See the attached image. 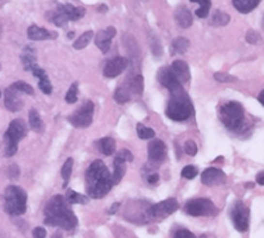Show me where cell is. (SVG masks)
I'll return each mask as SVG.
<instances>
[{"label":"cell","instance_id":"obj_1","mask_svg":"<svg viewBox=\"0 0 264 238\" xmlns=\"http://www.w3.org/2000/svg\"><path fill=\"white\" fill-rule=\"evenodd\" d=\"M45 222L50 226H58L64 230H73L77 228L78 219L66 197L55 195L47 202L45 206Z\"/></svg>","mask_w":264,"mask_h":238},{"label":"cell","instance_id":"obj_2","mask_svg":"<svg viewBox=\"0 0 264 238\" xmlns=\"http://www.w3.org/2000/svg\"><path fill=\"white\" fill-rule=\"evenodd\" d=\"M113 187L112 175L103 160L92 162L86 173V188L88 196L92 199H101Z\"/></svg>","mask_w":264,"mask_h":238},{"label":"cell","instance_id":"obj_3","mask_svg":"<svg viewBox=\"0 0 264 238\" xmlns=\"http://www.w3.org/2000/svg\"><path fill=\"white\" fill-rule=\"evenodd\" d=\"M218 117L223 125L232 132L241 133L246 129L245 110L238 101H228L219 107Z\"/></svg>","mask_w":264,"mask_h":238},{"label":"cell","instance_id":"obj_4","mask_svg":"<svg viewBox=\"0 0 264 238\" xmlns=\"http://www.w3.org/2000/svg\"><path fill=\"white\" fill-rule=\"evenodd\" d=\"M166 115L173 121H186L193 115V106L186 92L171 95L166 108Z\"/></svg>","mask_w":264,"mask_h":238},{"label":"cell","instance_id":"obj_5","mask_svg":"<svg viewBox=\"0 0 264 238\" xmlns=\"http://www.w3.org/2000/svg\"><path fill=\"white\" fill-rule=\"evenodd\" d=\"M27 192L17 186H8L4 192L5 212L11 216H21L27 212Z\"/></svg>","mask_w":264,"mask_h":238},{"label":"cell","instance_id":"obj_6","mask_svg":"<svg viewBox=\"0 0 264 238\" xmlns=\"http://www.w3.org/2000/svg\"><path fill=\"white\" fill-rule=\"evenodd\" d=\"M28 128L25 121L21 119H16L11 121L7 132L4 134V153L5 157H12L17 153V143L23 138H25Z\"/></svg>","mask_w":264,"mask_h":238},{"label":"cell","instance_id":"obj_7","mask_svg":"<svg viewBox=\"0 0 264 238\" xmlns=\"http://www.w3.org/2000/svg\"><path fill=\"white\" fill-rule=\"evenodd\" d=\"M184 211L187 212L189 216L200 217V216H214L217 212V208L209 199L197 197V199H192V200L186 203Z\"/></svg>","mask_w":264,"mask_h":238},{"label":"cell","instance_id":"obj_8","mask_svg":"<svg viewBox=\"0 0 264 238\" xmlns=\"http://www.w3.org/2000/svg\"><path fill=\"white\" fill-rule=\"evenodd\" d=\"M95 106L91 100H87L78 111L68 117V123L75 128H88L93 120Z\"/></svg>","mask_w":264,"mask_h":238},{"label":"cell","instance_id":"obj_9","mask_svg":"<svg viewBox=\"0 0 264 238\" xmlns=\"http://www.w3.org/2000/svg\"><path fill=\"white\" fill-rule=\"evenodd\" d=\"M230 217L238 232H247L250 225V209L243 202H235L230 208Z\"/></svg>","mask_w":264,"mask_h":238},{"label":"cell","instance_id":"obj_10","mask_svg":"<svg viewBox=\"0 0 264 238\" xmlns=\"http://www.w3.org/2000/svg\"><path fill=\"white\" fill-rule=\"evenodd\" d=\"M156 79L158 82L164 86L170 91L171 95H178V94H183L184 88H183V84L179 82V79L176 78V75L173 74L172 69L170 66H163L160 67L159 71H158V75H156Z\"/></svg>","mask_w":264,"mask_h":238},{"label":"cell","instance_id":"obj_11","mask_svg":"<svg viewBox=\"0 0 264 238\" xmlns=\"http://www.w3.org/2000/svg\"><path fill=\"white\" fill-rule=\"evenodd\" d=\"M134 157H133L132 151L128 150V149H123L120 150L116 157H114L113 160V175H112V183L119 184L121 180H123L124 175H125V171H126V162H133Z\"/></svg>","mask_w":264,"mask_h":238},{"label":"cell","instance_id":"obj_12","mask_svg":"<svg viewBox=\"0 0 264 238\" xmlns=\"http://www.w3.org/2000/svg\"><path fill=\"white\" fill-rule=\"evenodd\" d=\"M179 203L176 199H167L163 202L154 204V206H149V217L150 219H164L167 216L172 215L173 212L178 211Z\"/></svg>","mask_w":264,"mask_h":238},{"label":"cell","instance_id":"obj_13","mask_svg":"<svg viewBox=\"0 0 264 238\" xmlns=\"http://www.w3.org/2000/svg\"><path fill=\"white\" fill-rule=\"evenodd\" d=\"M23 92L18 91L17 88L9 86L4 92V106L5 108L11 112H18L23 110L24 107V99L21 97Z\"/></svg>","mask_w":264,"mask_h":238},{"label":"cell","instance_id":"obj_14","mask_svg":"<svg viewBox=\"0 0 264 238\" xmlns=\"http://www.w3.org/2000/svg\"><path fill=\"white\" fill-rule=\"evenodd\" d=\"M147 153H149V162L154 165V167H158L164 160L167 156V147L164 145L162 140H153L147 146Z\"/></svg>","mask_w":264,"mask_h":238},{"label":"cell","instance_id":"obj_15","mask_svg":"<svg viewBox=\"0 0 264 238\" xmlns=\"http://www.w3.org/2000/svg\"><path fill=\"white\" fill-rule=\"evenodd\" d=\"M129 60L125 57H116L113 60L108 61V63L105 64L103 74L105 78H116L125 71L128 67Z\"/></svg>","mask_w":264,"mask_h":238},{"label":"cell","instance_id":"obj_16","mask_svg":"<svg viewBox=\"0 0 264 238\" xmlns=\"http://www.w3.org/2000/svg\"><path fill=\"white\" fill-rule=\"evenodd\" d=\"M226 180V175L222 170L216 169V167H209L206 169L201 174V182L208 187H213V186H219V184L225 183Z\"/></svg>","mask_w":264,"mask_h":238},{"label":"cell","instance_id":"obj_17","mask_svg":"<svg viewBox=\"0 0 264 238\" xmlns=\"http://www.w3.org/2000/svg\"><path fill=\"white\" fill-rule=\"evenodd\" d=\"M116 33L117 32H116V28L114 27H108L104 31L97 32V34L95 36L96 46L103 53H108L110 49V44H112V38L116 36Z\"/></svg>","mask_w":264,"mask_h":238},{"label":"cell","instance_id":"obj_18","mask_svg":"<svg viewBox=\"0 0 264 238\" xmlns=\"http://www.w3.org/2000/svg\"><path fill=\"white\" fill-rule=\"evenodd\" d=\"M57 37H58V33L50 32L45 28H40L37 25H31L28 28V38L32 41H45V40H53Z\"/></svg>","mask_w":264,"mask_h":238},{"label":"cell","instance_id":"obj_19","mask_svg":"<svg viewBox=\"0 0 264 238\" xmlns=\"http://www.w3.org/2000/svg\"><path fill=\"white\" fill-rule=\"evenodd\" d=\"M31 71L33 73L34 77L38 78V87L41 90L45 95H50L51 92H53V86H51L50 80H49V77H47V74L44 69L41 67H38L37 64H34Z\"/></svg>","mask_w":264,"mask_h":238},{"label":"cell","instance_id":"obj_20","mask_svg":"<svg viewBox=\"0 0 264 238\" xmlns=\"http://www.w3.org/2000/svg\"><path fill=\"white\" fill-rule=\"evenodd\" d=\"M175 21L183 29H188L192 25V23H193L191 11L187 7H184V5L178 7L176 11H175Z\"/></svg>","mask_w":264,"mask_h":238},{"label":"cell","instance_id":"obj_21","mask_svg":"<svg viewBox=\"0 0 264 238\" xmlns=\"http://www.w3.org/2000/svg\"><path fill=\"white\" fill-rule=\"evenodd\" d=\"M171 69H172L173 74L176 75V78L179 79V82L184 84V83L189 82V79H191V73H189V67H188V64L182 60L175 61L171 66Z\"/></svg>","mask_w":264,"mask_h":238},{"label":"cell","instance_id":"obj_22","mask_svg":"<svg viewBox=\"0 0 264 238\" xmlns=\"http://www.w3.org/2000/svg\"><path fill=\"white\" fill-rule=\"evenodd\" d=\"M58 8L63 12V15L66 16L68 21H77L80 17H83L86 15V9L79 8V7H74L71 4H63L58 5Z\"/></svg>","mask_w":264,"mask_h":238},{"label":"cell","instance_id":"obj_23","mask_svg":"<svg viewBox=\"0 0 264 238\" xmlns=\"http://www.w3.org/2000/svg\"><path fill=\"white\" fill-rule=\"evenodd\" d=\"M21 62L25 71H31L34 64H37V53L32 46H25L21 53Z\"/></svg>","mask_w":264,"mask_h":238},{"label":"cell","instance_id":"obj_24","mask_svg":"<svg viewBox=\"0 0 264 238\" xmlns=\"http://www.w3.org/2000/svg\"><path fill=\"white\" fill-rule=\"evenodd\" d=\"M46 20L50 21V23L55 24L57 27L60 28H64L68 23V20L66 18V16H64L63 12H62L60 8L55 9V11H49V12L46 14Z\"/></svg>","mask_w":264,"mask_h":238},{"label":"cell","instance_id":"obj_25","mask_svg":"<svg viewBox=\"0 0 264 238\" xmlns=\"http://www.w3.org/2000/svg\"><path fill=\"white\" fill-rule=\"evenodd\" d=\"M260 0H233V4L241 14H248L258 7Z\"/></svg>","mask_w":264,"mask_h":238},{"label":"cell","instance_id":"obj_26","mask_svg":"<svg viewBox=\"0 0 264 238\" xmlns=\"http://www.w3.org/2000/svg\"><path fill=\"white\" fill-rule=\"evenodd\" d=\"M29 127L32 129L33 132L36 133H44L45 130V127H44V121L41 120L40 115H38V112L37 110L32 108V110L29 111Z\"/></svg>","mask_w":264,"mask_h":238},{"label":"cell","instance_id":"obj_27","mask_svg":"<svg viewBox=\"0 0 264 238\" xmlns=\"http://www.w3.org/2000/svg\"><path fill=\"white\" fill-rule=\"evenodd\" d=\"M189 48V40L186 37H178L171 44V54H184Z\"/></svg>","mask_w":264,"mask_h":238},{"label":"cell","instance_id":"obj_28","mask_svg":"<svg viewBox=\"0 0 264 238\" xmlns=\"http://www.w3.org/2000/svg\"><path fill=\"white\" fill-rule=\"evenodd\" d=\"M99 149H100L101 154H104V156H113L114 150H116V141L112 137L101 138L99 141Z\"/></svg>","mask_w":264,"mask_h":238},{"label":"cell","instance_id":"obj_29","mask_svg":"<svg viewBox=\"0 0 264 238\" xmlns=\"http://www.w3.org/2000/svg\"><path fill=\"white\" fill-rule=\"evenodd\" d=\"M230 23V16L221 11H216L210 17V25L213 27H225Z\"/></svg>","mask_w":264,"mask_h":238},{"label":"cell","instance_id":"obj_30","mask_svg":"<svg viewBox=\"0 0 264 238\" xmlns=\"http://www.w3.org/2000/svg\"><path fill=\"white\" fill-rule=\"evenodd\" d=\"M66 200H67L68 204H88L90 199L82 193H78L77 191H73V190H67L66 192Z\"/></svg>","mask_w":264,"mask_h":238},{"label":"cell","instance_id":"obj_31","mask_svg":"<svg viewBox=\"0 0 264 238\" xmlns=\"http://www.w3.org/2000/svg\"><path fill=\"white\" fill-rule=\"evenodd\" d=\"M93 40V32L92 31H87L86 33H83L82 36L79 37L78 40H75L74 42V49L75 50H82L86 46H88V44Z\"/></svg>","mask_w":264,"mask_h":238},{"label":"cell","instance_id":"obj_32","mask_svg":"<svg viewBox=\"0 0 264 238\" xmlns=\"http://www.w3.org/2000/svg\"><path fill=\"white\" fill-rule=\"evenodd\" d=\"M113 97L119 104H125L132 99V92H130L129 87H119L114 91Z\"/></svg>","mask_w":264,"mask_h":238},{"label":"cell","instance_id":"obj_33","mask_svg":"<svg viewBox=\"0 0 264 238\" xmlns=\"http://www.w3.org/2000/svg\"><path fill=\"white\" fill-rule=\"evenodd\" d=\"M73 166H74L73 158H67L66 162L63 163V166H62L61 175H62V179H63V187H67L68 186L70 176H71V173H73Z\"/></svg>","mask_w":264,"mask_h":238},{"label":"cell","instance_id":"obj_34","mask_svg":"<svg viewBox=\"0 0 264 238\" xmlns=\"http://www.w3.org/2000/svg\"><path fill=\"white\" fill-rule=\"evenodd\" d=\"M129 90L132 94H136V95H141L143 92V77L141 74H138L132 79V82L129 84Z\"/></svg>","mask_w":264,"mask_h":238},{"label":"cell","instance_id":"obj_35","mask_svg":"<svg viewBox=\"0 0 264 238\" xmlns=\"http://www.w3.org/2000/svg\"><path fill=\"white\" fill-rule=\"evenodd\" d=\"M192 3H199L201 5L200 8L196 11V16L197 17L204 18L208 16L209 14L210 5H212V0H191Z\"/></svg>","mask_w":264,"mask_h":238},{"label":"cell","instance_id":"obj_36","mask_svg":"<svg viewBox=\"0 0 264 238\" xmlns=\"http://www.w3.org/2000/svg\"><path fill=\"white\" fill-rule=\"evenodd\" d=\"M137 134L141 140H150V138H154L155 132L151 128H147L143 124H138L137 125Z\"/></svg>","mask_w":264,"mask_h":238},{"label":"cell","instance_id":"obj_37","mask_svg":"<svg viewBox=\"0 0 264 238\" xmlns=\"http://www.w3.org/2000/svg\"><path fill=\"white\" fill-rule=\"evenodd\" d=\"M78 100V82H74L70 88H68L67 94H66V103L68 104H74Z\"/></svg>","mask_w":264,"mask_h":238},{"label":"cell","instance_id":"obj_38","mask_svg":"<svg viewBox=\"0 0 264 238\" xmlns=\"http://www.w3.org/2000/svg\"><path fill=\"white\" fill-rule=\"evenodd\" d=\"M14 87H16L18 91H21L25 95H34V90L31 84H28L27 82H23V80H18V82L14 83Z\"/></svg>","mask_w":264,"mask_h":238},{"label":"cell","instance_id":"obj_39","mask_svg":"<svg viewBox=\"0 0 264 238\" xmlns=\"http://www.w3.org/2000/svg\"><path fill=\"white\" fill-rule=\"evenodd\" d=\"M214 79L219 83H234L238 80L237 77L230 75L228 73H216L214 74Z\"/></svg>","mask_w":264,"mask_h":238},{"label":"cell","instance_id":"obj_40","mask_svg":"<svg viewBox=\"0 0 264 238\" xmlns=\"http://www.w3.org/2000/svg\"><path fill=\"white\" fill-rule=\"evenodd\" d=\"M197 174H199V170L195 167V166H186L184 169H183L182 171V176L184 179H188V180H191V179H193L195 176H197Z\"/></svg>","mask_w":264,"mask_h":238},{"label":"cell","instance_id":"obj_41","mask_svg":"<svg viewBox=\"0 0 264 238\" xmlns=\"http://www.w3.org/2000/svg\"><path fill=\"white\" fill-rule=\"evenodd\" d=\"M184 151L187 153L188 156H191V157L196 156L197 154L196 142L192 141V140H188V141H186V143H184Z\"/></svg>","mask_w":264,"mask_h":238},{"label":"cell","instance_id":"obj_42","mask_svg":"<svg viewBox=\"0 0 264 238\" xmlns=\"http://www.w3.org/2000/svg\"><path fill=\"white\" fill-rule=\"evenodd\" d=\"M246 40L248 44H258L260 40V34L258 32H255V31H248L246 34Z\"/></svg>","mask_w":264,"mask_h":238},{"label":"cell","instance_id":"obj_43","mask_svg":"<svg viewBox=\"0 0 264 238\" xmlns=\"http://www.w3.org/2000/svg\"><path fill=\"white\" fill-rule=\"evenodd\" d=\"M33 237H36V238L46 237V230L44 229V228H41V226H37V228L33 229Z\"/></svg>","mask_w":264,"mask_h":238},{"label":"cell","instance_id":"obj_44","mask_svg":"<svg viewBox=\"0 0 264 238\" xmlns=\"http://www.w3.org/2000/svg\"><path fill=\"white\" fill-rule=\"evenodd\" d=\"M175 237H176V238H183V237L193 238V237H195V234L192 233V232H189V230L182 229V230H178V232L175 233Z\"/></svg>","mask_w":264,"mask_h":238},{"label":"cell","instance_id":"obj_45","mask_svg":"<svg viewBox=\"0 0 264 238\" xmlns=\"http://www.w3.org/2000/svg\"><path fill=\"white\" fill-rule=\"evenodd\" d=\"M20 175V171H18L17 166L12 165L9 167V176L12 179H17V176Z\"/></svg>","mask_w":264,"mask_h":238},{"label":"cell","instance_id":"obj_46","mask_svg":"<svg viewBox=\"0 0 264 238\" xmlns=\"http://www.w3.org/2000/svg\"><path fill=\"white\" fill-rule=\"evenodd\" d=\"M146 182L149 184H155L159 182V175L158 174H150L147 175V178H146Z\"/></svg>","mask_w":264,"mask_h":238},{"label":"cell","instance_id":"obj_47","mask_svg":"<svg viewBox=\"0 0 264 238\" xmlns=\"http://www.w3.org/2000/svg\"><path fill=\"white\" fill-rule=\"evenodd\" d=\"M256 183L259 184V186H262V187L264 186V171L263 170H262L260 173H258V175H256Z\"/></svg>","mask_w":264,"mask_h":238},{"label":"cell","instance_id":"obj_48","mask_svg":"<svg viewBox=\"0 0 264 238\" xmlns=\"http://www.w3.org/2000/svg\"><path fill=\"white\" fill-rule=\"evenodd\" d=\"M120 206H121V204H120V203H114V204H112V206H110V208H109V211H108V213H109V215H114L116 212L119 211Z\"/></svg>","mask_w":264,"mask_h":238},{"label":"cell","instance_id":"obj_49","mask_svg":"<svg viewBox=\"0 0 264 238\" xmlns=\"http://www.w3.org/2000/svg\"><path fill=\"white\" fill-rule=\"evenodd\" d=\"M258 100H259V103L262 104V106H264V91L260 92L259 96H258Z\"/></svg>","mask_w":264,"mask_h":238},{"label":"cell","instance_id":"obj_50","mask_svg":"<svg viewBox=\"0 0 264 238\" xmlns=\"http://www.w3.org/2000/svg\"><path fill=\"white\" fill-rule=\"evenodd\" d=\"M99 12H107L108 11V7L107 5H99V9H97Z\"/></svg>","mask_w":264,"mask_h":238},{"label":"cell","instance_id":"obj_51","mask_svg":"<svg viewBox=\"0 0 264 238\" xmlns=\"http://www.w3.org/2000/svg\"><path fill=\"white\" fill-rule=\"evenodd\" d=\"M176 158H178V159H180V154H182V150H180V147H179V145L178 143H176Z\"/></svg>","mask_w":264,"mask_h":238},{"label":"cell","instance_id":"obj_52","mask_svg":"<svg viewBox=\"0 0 264 238\" xmlns=\"http://www.w3.org/2000/svg\"><path fill=\"white\" fill-rule=\"evenodd\" d=\"M74 36H75V33H74V32H68L67 33L68 38H74Z\"/></svg>","mask_w":264,"mask_h":238},{"label":"cell","instance_id":"obj_53","mask_svg":"<svg viewBox=\"0 0 264 238\" xmlns=\"http://www.w3.org/2000/svg\"><path fill=\"white\" fill-rule=\"evenodd\" d=\"M246 187L247 188H254V183H247Z\"/></svg>","mask_w":264,"mask_h":238},{"label":"cell","instance_id":"obj_54","mask_svg":"<svg viewBox=\"0 0 264 238\" xmlns=\"http://www.w3.org/2000/svg\"><path fill=\"white\" fill-rule=\"evenodd\" d=\"M0 96H1V91H0Z\"/></svg>","mask_w":264,"mask_h":238}]
</instances>
